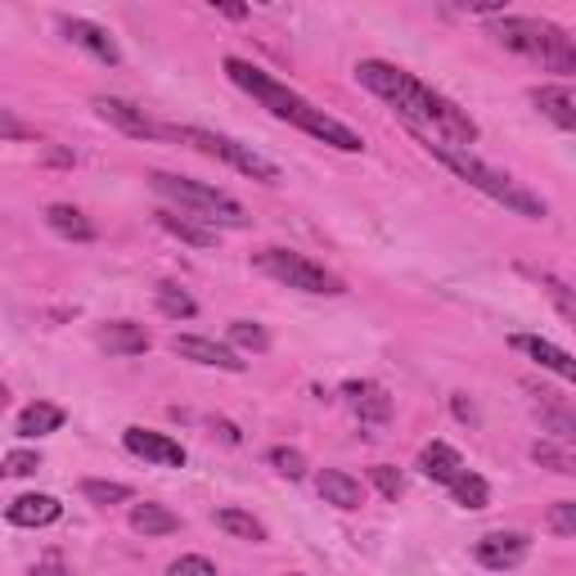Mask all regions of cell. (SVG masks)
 <instances>
[{
	"label": "cell",
	"mask_w": 576,
	"mask_h": 576,
	"mask_svg": "<svg viewBox=\"0 0 576 576\" xmlns=\"http://www.w3.org/2000/svg\"><path fill=\"white\" fill-rule=\"evenodd\" d=\"M59 514H63V505L55 495H19V501L5 509V518L14 527H50Z\"/></svg>",
	"instance_id": "e0dca14e"
},
{
	"label": "cell",
	"mask_w": 576,
	"mask_h": 576,
	"mask_svg": "<svg viewBox=\"0 0 576 576\" xmlns=\"http://www.w3.org/2000/svg\"><path fill=\"white\" fill-rule=\"evenodd\" d=\"M36 469H42V455H36V450H10L5 465H0L5 478H32Z\"/></svg>",
	"instance_id": "1f68e13d"
},
{
	"label": "cell",
	"mask_w": 576,
	"mask_h": 576,
	"mask_svg": "<svg viewBox=\"0 0 576 576\" xmlns=\"http://www.w3.org/2000/svg\"><path fill=\"white\" fill-rule=\"evenodd\" d=\"M419 144H424L442 167H450L459 180H469L473 189H482V195H486V199H495V203H505L509 212H518V216H527V221H545V216H550L545 199H536L531 189H527V185H518L509 172L486 167L469 144H450V140H433V136H419Z\"/></svg>",
	"instance_id": "3957f363"
},
{
	"label": "cell",
	"mask_w": 576,
	"mask_h": 576,
	"mask_svg": "<svg viewBox=\"0 0 576 576\" xmlns=\"http://www.w3.org/2000/svg\"><path fill=\"white\" fill-rule=\"evenodd\" d=\"M59 27H63L68 42H72L77 50H86L91 59H99V63H108V68L122 63V50H118V42L108 36V27H99V23H91V19H63Z\"/></svg>",
	"instance_id": "8fae6325"
},
{
	"label": "cell",
	"mask_w": 576,
	"mask_h": 576,
	"mask_svg": "<svg viewBox=\"0 0 576 576\" xmlns=\"http://www.w3.org/2000/svg\"><path fill=\"white\" fill-rule=\"evenodd\" d=\"M316 491L325 495V505H333V509H361V501H365L361 482L352 473H342V469H320Z\"/></svg>",
	"instance_id": "9a60e30c"
},
{
	"label": "cell",
	"mask_w": 576,
	"mask_h": 576,
	"mask_svg": "<svg viewBox=\"0 0 576 576\" xmlns=\"http://www.w3.org/2000/svg\"><path fill=\"white\" fill-rule=\"evenodd\" d=\"M531 459L541 469H554L559 478H576V455H572V446L559 437V442H536L531 446Z\"/></svg>",
	"instance_id": "d4e9b609"
},
{
	"label": "cell",
	"mask_w": 576,
	"mask_h": 576,
	"mask_svg": "<svg viewBox=\"0 0 576 576\" xmlns=\"http://www.w3.org/2000/svg\"><path fill=\"white\" fill-rule=\"evenodd\" d=\"M527 550H531V541L522 531H491L478 541V563L491 572H505V567H518L527 559Z\"/></svg>",
	"instance_id": "4fadbf2b"
},
{
	"label": "cell",
	"mask_w": 576,
	"mask_h": 576,
	"mask_svg": "<svg viewBox=\"0 0 576 576\" xmlns=\"http://www.w3.org/2000/svg\"><path fill=\"white\" fill-rule=\"evenodd\" d=\"M419 469H424V478H433V482L450 486L459 473H465V459H459V450H455V446L433 442V446H424V455H419Z\"/></svg>",
	"instance_id": "d6986e66"
},
{
	"label": "cell",
	"mask_w": 576,
	"mask_h": 576,
	"mask_svg": "<svg viewBox=\"0 0 576 576\" xmlns=\"http://www.w3.org/2000/svg\"><path fill=\"white\" fill-rule=\"evenodd\" d=\"M257 5H271V0H257Z\"/></svg>",
	"instance_id": "60d3db41"
},
{
	"label": "cell",
	"mask_w": 576,
	"mask_h": 576,
	"mask_svg": "<svg viewBox=\"0 0 576 576\" xmlns=\"http://www.w3.org/2000/svg\"><path fill=\"white\" fill-rule=\"evenodd\" d=\"M356 82L378 95L383 104H392L401 118L419 131V136H433V140H450V144H473L478 140V122L469 118L455 99L437 95L428 82H419L414 72L388 63V59H361L356 63Z\"/></svg>",
	"instance_id": "6da1fadb"
},
{
	"label": "cell",
	"mask_w": 576,
	"mask_h": 576,
	"mask_svg": "<svg viewBox=\"0 0 576 576\" xmlns=\"http://www.w3.org/2000/svg\"><path fill=\"white\" fill-rule=\"evenodd\" d=\"M63 428V410L50 405V401H32L23 414H19V437H50Z\"/></svg>",
	"instance_id": "7402d4cb"
},
{
	"label": "cell",
	"mask_w": 576,
	"mask_h": 576,
	"mask_svg": "<svg viewBox=\"0 0 576 576\" xmlns=\"http://www.w3.org/2000/svg\"><path fill=\"white\" fill-rule=\"evenodd\" d=\"M158 225L167 230V235H176L180 244H195V248H212V244H216V230H212V225H199L195 216H180V212H172V208L158 212Z\"/></svg>",
	"instance_id": "44dd1931"
},
{
	"label": "cell",
	"mask_w": 576,
	"mask_h": 576,
	"mask_svg": "<svg viewBox=\"0 0 576 576\" xmlns=\"http://www.w3.org/2000/svg\"><path fill=\"white\" fill-rule=\"evenodd\" d=\"M550 531L563 536V541H572V536H576V501H559L550 509Z\"/></svg>",
	"instance_id": "d6a6232c"
},
{
	"label": "cell",
	"mask_w": 576,
	"mask_h": 576,
	"mask_svg": "<svg viewBox=\"0 0 576 576\" xmlns=\"http://www.w3.org/2000/svg\"><path fill=\"white\" fill-rule=\"evenodd\" d=\"M46 225L55 230V235L77 239V244H91V239H95L91 216H86L82 208H72V203H50V208H46Z\"/></svg>",
	"instance_id": "ac0fdd59"
},
{
	"label": "cell",
	"mask_w": 576,
	"mask_h": 576,
	"mask_svg": "<svg viewBox=\"0 0 576 576\" xmlns=\"http://www.w3.org/2000/svg\"><path fill=\"white\" fill-rule=\"evenodd\" d=\"M252 266H257L261 275H271V280H280V284L297 289V293H316V297H338V293H348L338 275H329L320 261L302 257V252H293V248H261V252H252Z\"/></svg>",
	"instance_id": "8992f818"
},
{
	"label": "cell",
	"mask_w": 576,
	"mask_h": 576,
	"mask_svg": "<svg viewBox=\"0 0 576 576\" xmlns=\"http://www.w3.org/2000/svg\"><path fill=\"white\" fill-rule=\"evenodd\" d=\"M230 348H239V352H271V333H266L257 320H235L230 325Z\"/></svg>",
	"instance_id": "4316f807"
},
{
	"label": "cell",
	"mask_w": 576,
	"mask_h": 576,
	"mask_svg": "<svg viewBox=\"0 0 576 576\" xmlns=\"http://www.w3.org/2000/svg\"><path fill=\"white\" fill-rule=\"evenodd\" d=\"M266 459H271V469H275V473H284V478H293V482L306 473V455H302V450H293V446H275Z\"/></svg>",
	"instance_id": "f546056e"
},
{
	"label": "cell",
	"mask_w": 576,
	"mask_h": 576,
	"mask_svg": "<svg viewBox=\"0 0 576 576\" xmlns=\"http://www.w3.org/2000/svg\"><path fill=\"white\" fill-rule=\"evenodd\" d=\"M450 495H455V505H459V509H486V505H491V486H486V478H478V473H469V469L450 482Z\"/></svg>",
	"instance_id": "484cf974"
},
{
	"label": "cell",
	"mask_w": 576,
	"mask_h": 576,
	"mask_svg": "<svg viewBox=\"0 0 576 576\" xmlns=\"http://www.w3.org/2000/svg\"><path fill=\"white\" fill-rule=\"evenodd\" d=\"M172 352L180 361H195V365H208V369H225V374H244L248 361H239L235 348H221L212 338H199V333H176L172 338Z\"/></svg>",
	"instance_id": "ba28073f"
},
{
	"label": "cell",
	"mask_w": 576,
	"mask_h": 576,
	"mask_svg": "<svg viewBox=\"0 0 576 576\" xmlns=\"http://www.w3.org/2000/svg\"><path fill=\"white\" fill-rule=\"evenodd\" d=\"M131 527L140 536H172V531H180V518L167 505L144 501V505H131Z\"/></svg>",
	"instance_id": "603a6c76"
},
{
	"label": "cell",
	"mask_w": 576,
	"mask_h": 576,
	"mask_svg": "<svg viewBox=\"0 0 576 576\" xmlns=\"http://www.w3.org/2000/svg\"><path fill=\"white\" fill-rule=\"evenodd\" d=\"M172 136L185 140V144H195L199 153H208V158L230 163L235 172H244V176H252V180H261V185H280V167H275L271 158H261L252 144H239V140H230V136H221V131H208V127H176Z\"/></svg>",
	"instance_id": "52a82bcc"
},
{
	"label": "cell",
	"mask_w": 576,
	"mask_h": 576,
	"mask_svg": "<svg viewBox=\"0 0 576 576\" xmlns=\"http://www.w3.org/2000/svg\"><path fill=\"white\" fill-rule=\"evenodd\" d=\"M216 527L230 531V536H239V541H266V527L252 514H244V509H221L216 514Z\"/></svg>",
	"instance_id": "83f0119b"
},
{
	"label": "cell",
	"mask_w": 576,
	"mask_h": 576,
	"mask_svg": "<svg viewBox=\"0 0 576 576\" xmlns=\"http://www.w3.org/2000/svg\"><path fill=\"white\" fill-rule=\"evenodd\" d=\"M531 99H536V108H541L559 131H572L576 127V95H572V86H541Z\"/></svg>",
	"instance_id": "ffe728a7"
},
{
	"label": "cell",
	"mask_w": 576,
	"mask_h": 576,
	"mask_svg": "<svg viewBox=\"0 0 576 576\" xmlns=\"http://www.w3.org/2000/svg\"><path fill=\"white\" fill-rule=\"evenodd\" d=\"M36 131L23 122V118H14L10 108H0V140H32Z\"/></svg>",
	"instance_id": "e575fe53"
},
{
	"label": "cell",
	"mask_w": 576,
	"mask_h": 576,
	"mask_svg": "<svg viewBox=\"0 0 576 576\" xmlns=\"http://www.w3.org/2000/svg\"><path fill=\"white\" fill-rule=\"evenodd\" d=\"M491 36L501 42L505 50L531 59V63H541L550 72H576V46H572V36L550 23V19H495L491 23Z\"/></svg>",
	"instance_id": "277c9868"
},
{
	"label": "cell",
	"mask_w": 576,
	"mask_h": 576,
	"mask_svg": "<svg viewBox=\"0 0 576 576\" xmlns=\"http://www.w3.org/2000/svg\"><path fill=\"white\" fill-rule=\"evenodd\" d=\"M369 482L378 486V495H383V501H397V495L405 491V478H401L392 465H374V469H369Z\"/></svg>",
	"instance_id": "4dcf8cb0"
},
{
	"label": "cell",
	"mask_w": 576,
	"mask_h": 576,
	"mask_svg": "<svg viewBox=\"0 0 576 576\" xmlns=\"http://www.w3.org/2000/svg\"><path fill=\"white\" fill-rule=\"evenodd\" d=\"M342 397H348V405L356 410V419H361V424H369V428H383L392 419V397L383 392L378 383H369V378L342 383Z\"/></svg>",
	"instance_id": "7c38bea8"
},
{
	"label": "cell",
	"mask_w": 576,
	"mask_h": 576,
	"mask_svg": "<svg viewBox=\"0 0 576 576\" xmlns=\"http://www.w3.org/2000/svg\"><path fill=\"white\" fill-rule=\"evenodd\" d=\"M82 495L91 505H127L131 501V486L127 482H99V478H91V482H82Z\"/></svg>",
	"instance_id": "f1b7e54d"
},
{
	"label": "cell",
	"mask_w": 576,
	"mask_h": 576,
	"mask_svg": "<svg viewBox=\"0 0 576 576\" xmlns=\"http://www.w3.org/2000/svg\"><path fill=\"white\" fill-rule=\"evenodd\" d=\"M459 10H469V14H495V10H505L509 0H455Z\"/></svg>",
	"instance_id": "8d00e7d4"
},
{
	"label": "cell",
	"mask_w": 576,
	"mask_h": 576,
	"mask_svg": "<svg viewBox=\"0 0 576 576\" xmlns=\"http://www.w3.org/2000/svg\"><path fill=\"white\" fill-rule=\"evenodd\" d=\"M509 348L527 352V356H531L536 365L554 369L559 378H576V361H572V352L554 348V342H545V338H536V333H514V338H509Z\"/></svg>",
	"instance_id": "5bb4252c"
},
{
	"label": "cell",
	"mask_w": 576,
	"mask_h": 576,
	"mask_svg": "<svg viewBox=\"0 0 576 576\" xmlns=\"http://www.w3.org/2000/svg\"><path fill=\"white\" fill-rule=\"evenodd\" d=\"M455 414H459V419H465V424H473V419H478V414H473V405H469L465 397H455Z\"/></svg>",
	"instance_id": "f35d334b"
},
{
	"label": "cell",
	"mask_w": 576,
	"mask_h": 576,
	"mask_svg": "<svg viewBox=\"0 0 576 576\" xmlns=\"http://www.w3.org/2000/svg\"><path fill=\"white\" fill-rule=\"evenodd\" d=\"M541 284H545V293L554 297V306H559V316L572 325L576 320V302H572V293H567V284L563 280H554V275H541Z\"/></svg>",
	"instance_id": "836d02e7"
},
{
	"label": "cell",
	"mask_w": 576,
	"mask_h": 576,
	"mask_svg": "<svg viewBox=\"0 0 576 576\" xmlns=\"http://www.w3.org/2000/svg\"><path fill=\"white\" fill-rule=\"evenodd\" d=\"M153 297H158V311H163L167 320H195V316H199V302L189 297L180 284H172V280H163L158 289H153Z\"/></svg>",
	"instance_id": "cb8c5ba5"
},
{
	"label": "cell",
	"mask_w": 576,
	"mask_h": 576,
	"mask_svg": "<svg viewBox=\"0 0 576 576\" xmlns=\"http://www.w3.org/2000/svg\"><path fill=\"white\" fill-rule=\"evenodd\" d=\"M99 348L108 356H140V352H149V333L131 320H113L99 329Z\"/></svg>",
	"instance_id": "2e32d148"
},
{
	"label": "cell",
	"mask_w": 576,
	"mask_h": 576,
	"mask_svg": "<svg viewBox=\"0 0 576 576\" xmlns=\"http://www.w3.org/2000/svg\"><path fill=\"white\" fill-rule=\"evenodd\" d=\"M212 10H221L225 19H244L248 14V0H208Z\"/></svg>",
	"instance_id": "74e56055"
},
{
	"label": "cell",
	"mask_w": 576,
	"mask_h": 576,
	"mask_svg": "<svg viewBox=\"0 0 576 576\" xmlns=\"http://www.w3.org/2000/svg\"><path fill=\"white\" fill-rule=\"evenodd\" d=\"M95 113L104 122H113L118 131H127V136H136V140H158L163 136V127L149 118L144 108H136L131 99H118V95H99L95 99Z\"/></svg>",
	"instance_id": "30bf717a"
},
{
	"label": "cell",
	"mask_w": 576,
	"mask_h": 576,
	"mask_svg": "<svg viewBox=\"0 0 576 576\" xmlns=\"http://www.w3.org/2000/svg\"><path fill=\"white\" fill-rule=\"evenodd\" d=\"M5 401H10V392H5V383H0V410H5Z\"/></svg>",
	"instance_id": "ab89813d"
},
{
	"label": "cell",
	"mask_w": 576,
	"mask_h": 576,
	"mask_svg": "<svg viewBox=\"0 0 576 576\" xmlns=\"http://www.w3.org/2000/svg\"><path fill=\"white\" fill-rule=\"evenodd\" d=\"M225 77H230V82H235L239 91H248L261 108H271V118L289 122V127H297V131H306V136H316L320 144H329V149H338V153H361V149H365V140H361L348 122L329 118L325 108H316L311 99H302L297 91H289L284 82H275V77H266V72L252 68L248 59H235V55H230V59H225Z\"/></svg>",
	"instance_id": "7a4b0ae2"
},
{
	"label": "cell",
	"mask_w": 576,
	"mask_h": 576,
	"mask_svg": "<svg viewBox=\"0 0 576 576\" xmlns=\"http://www.w3.org/2000/svg\"><path fill=\"white\" fill-rule=\"evenodd\" d=\"M149 185L158 189L163 199H172L176 208L195 212L199 221H216V225H244L248 212L239 199H230L225 189L203 185V180H189V176H172V172H149Z\"/></svg>",
	"instance_id": "5b68a950"
},
{
	"label": "cell",
	"mask_w": 576,
	"mask_h": 576,
	"mask_svg": "<svg viewBox=\"0 0 576 576\" xmlns=\"http://www.w3.org/2000/svg\"><path fill=\"white\" fill-rule=\"evenodd\" d=\"M167 572H172V576H180V572H203V576H216V563H212V559H203V554H185V559H176Z\"/></svg>",
	"instance_id": "d590c367"
},
{
	"label": "cell",
	"mask_w": 576,
	"mask_h": 576,
	"mask_svg": "<svg viewBox=\"0 0 576 576\" xmlns=\"http://www.w3.org/2000/svg\"><path fill=\"white\" fill-rule=\"evenodd\" d=\"M122 446L144 459V465H158V469H185V446L167 433H153V428H127Z\"/></svg>",
	"instance_id": "9c48e42d"
}]
</instances>
